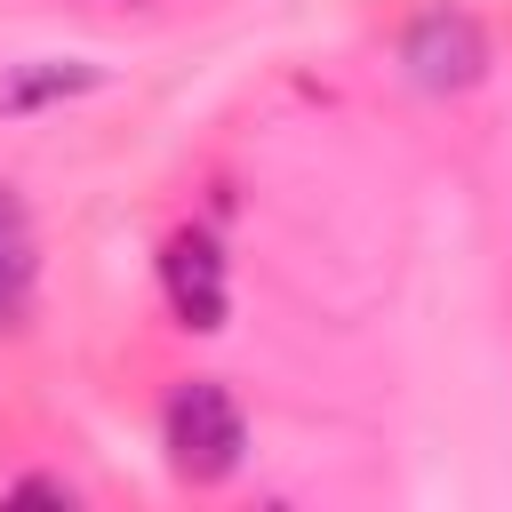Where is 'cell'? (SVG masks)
Wrapping results in <instances>:
<instances>
[{"instance_id": "obj_1", "label": "cell", "mask_w": 512, "mask_h": 512, "mask_svg": "<svg viewBox=\"0 0 512 512\" xmlns=\"http://www.w3.org/2000/svg\"><path fill=\"white\" fill-rule=\"evenodd\" d=\"M160 448H168L176 480L216 488V480H232L240 456H248V416H240V400H232L224 384L192 376V384H176L168 408H160Z\"/></svg>"}, {"instance_id": "obj_2", "label": "cell", "mask_w": 512, "mask_h": 512, "mask_svg": "<svg viewBox=\"0 0 512 512\" xmlns=\"http://www.w3.org/2000/svg\"><path fill=\"white\" fill-rule=\"evenodd\" d=\"M400 64H408L416 88L456 96V88H472V80L488 72V32H480L464 8H424V16L400 32Z\"/></svg>"}, {"instance_id": "obj_3", "label": "cell", "mask_w": 512, "mask_h": 512, "mask_svg": "<svg viewBox=\"0 0 512 512\" xmlns=\"http://www.w3.org/2000/svg\"><path fill=\"white\" fill-rule=\"evenodd\" d=\"M160 296H168V312H176L192 336H216V328H224L232 288H224V248H216V232L184 224V232L160 240Z\"/></svg>"}, {"instance_id": "obj_4", "label": "cell", "mask_w": 512, "mask_h": 512, "mask_svg": "<svg viewBox=\"0 0 512 512\" xmlns=\"http://www.w3.org/2000/svg\"><path fill=\"white\" fill-rule=\"evenodd\" d=\"M104 72L96 64H80V56H48V64H16V72H0V112H40V104H64V96H88Z\"/></svg>"}, {"instance_id": "obj_5", "label": "cell", "mask_w": 512, "mask_h": 512, "mask_svg": "<svg viewBox=\"0 0 512 512\" xmlns=\"http://www.w3.org/2000/svg\"><path fill=\"white\" fill-rule=\"evenodd\" d=\"M16 496H24V504H72L64 480H16Z\"/></svg>"}]
</instances>
